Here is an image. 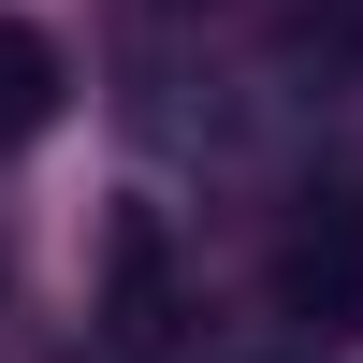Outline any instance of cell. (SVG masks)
Listing matches in <instances>:
<instances>
[{"label": "cell", "mask_w": 363, "mask_h": 363, "mask_svg": "<svg viewBox=\"0 0 363 363\" xmlns=\"http://www.w3.org/2000/svg\"><path fill=\"white\" fill-rule=\"evenodd\" d=\"M174 320H189V291H174V218H160V203H116V218H102V335L131 363H160Z\"/></svg>", "instance_id": "6da1fadb"}, {"label": "cell", "mask_w": 363, "mask_h": 363, "mask_svg": "<svg viewBox=\"0 0 363 363\" xmlns=\"http://www.w3.org/2000/svg\"><path fill=\"white\" fill-rule=\"evenodd\" d=\"M277 306L306 320V335H335L363 320V189H306L277 233Z\"/></svg>", "instance_id": "7a4b0ae2"}, {"label": "cell", "mask_w": 363, "mask_h": 363, "mask_svg": "<svg viewBox=\"0 0 363 363\" xmlns=\"http://www.w3.org/2000/svg\"><path fill=\"white\" fill-rule=\"evenodd\" d=\"M58 87H73V73H58V44L0 15V145H29V131H44V116H58Z\"/></svg>", "instance_id": "3957f363"}]
</instances>
